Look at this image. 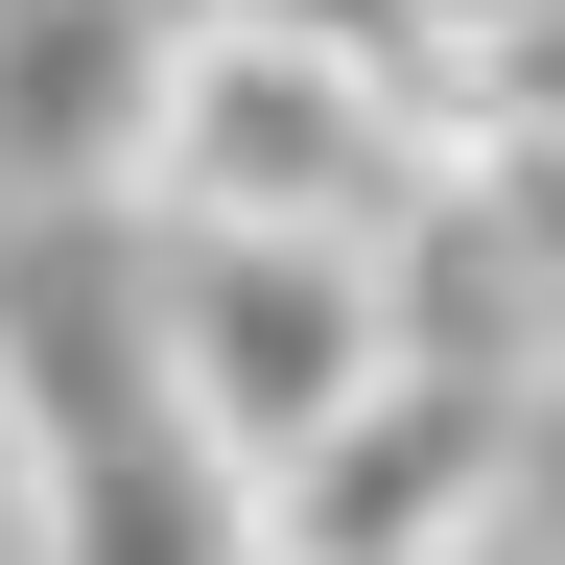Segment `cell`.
Returning a JSON list of instances; mask_svg holds the SVG:
<instances>
[{
	"mask_svg": "<svg viewBox=\"0 0 565 565\" xmlns=\"http://www.w3.org/2000/svg\"><path fill=\"white\" fill-rule=\"evenodd\" d=\"M0 494H24V565H259V471L166 377L141 189H0Z\"/></svg>",
	"mask_w": 565,
	"mask_h": 565,
	"instance_id": "6da1fadb",
	"label": "cell"
},
{
	"mask_svg": "<svg viewBox=\"0 0 565 565\" xmlns=\"http://www.w3.org/2000/svg\"><path fill=\"white\" fill-rule=\"evenodd\" d=\"M166 236H424L448 212V118L377 95V71H330L307 24H259V0H212L166 24L141 71V166H118Z\"/></svg>",
	"mask_w": 565,
	"mask_h": 565,
	"instance_id": "7a4b0ae2",
	"label": "cell"
},
{
	"mask_svg": "<svg viewBox=\"0 0 565 565\" xmlns=\"http://www.w3.org/2000/svg\"><path fill=\"white\" fill-rule=\"evenodd\" d=\"M401 353H424L401 236H166V377H189V424H212L236 471L330 448Z\"/></svg>",
	"mask_w": 565,
	"mask_h": 565,
	"instance_id": "3957f363",
	"label": "cell"
},
{
	"mask_svg": "<svg viewBox=\"0 0 565 565\" xmlns=\"http://www.w3.org/2000/svg\"><path fill=\"white\" fill-rule=\"evenodd\" d=\"M542 471V401L494 353H401L330 448L259 471V565H471V519H519Z\"/></svg>",
	"mask_w": 565,
	"mask_h": 565,
	"instance_id": "277c9868",
	"label": "cell"
},
{
	"mask_svg": "<svg viewBox=\"0 0 565 565\" xmlns=\"http://www.w3.org/2000/svg\"><path fill=\"white\" fill-rule=\"evenodd\" d=\"M259 24H307L330 71H377V95H424V118L471 141V24H448V0H259Z\"/></svg>",
	"mask_w": 565,
	"mask_h": 565,
	"instance_id": "5b68a950",
	"label": "cell"
},
{
	"mask_svg": "<svg viewBox=\"0 0 565 565\" xmlns=\"http://www.w3.org/2000/svg\"><path fill=\"white\" fill-rule=\"evenodd\" d=\"M471 141H565V0H519L471 47Z\"/></svg>",
	"mask_w": 565,
	"mask_h": 565,
	"instance_id": "8992f818",
	"label": "cell"
},
{
	"mask_svg": "<svg viewBox=\"0 0 565 565\" xmlns=\"http://www.w3.org/2000/svg\"><path fill=\"white\" fill-rule=\"evenodd\" d=\"M448 24H471V47H494V24H519V0H448Z\"/></svg>",
	"mask_w": 565,
	"mask_h": 565,
	"instance_id": "52a82bcc",
	"label": "cell"
}]
</instances>
